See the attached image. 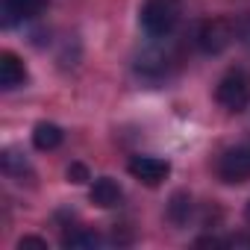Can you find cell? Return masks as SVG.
Instances as JSON below:
<instances>
[{"instance_id":"obj_4","label":"cell","mask_w":250,"mask_h":250,"mask_svg":"<svg viewBox=\"0 0 250 250\" xmlns=\"http://www.w3.org/2000/svg\"><path fill=\"white\" fill-rule=\"evenodd\" d=\"M232 39H235V30H232V24L229 21H224V18H215V21H206L203 27H200V33H197V44H200V50L203 53H224L229 44H232Z\"/></svg>"},{"instance_id":"obj_12","label":"cell","mask_w":250,"mask_h":250,"mask_svg":"<svg viewBox=\"0 0 250 250\" xmlns=\"http://www.w3.org/2000/svg\"><path fill=\"white\" fill-rule=\"evenodd\" d=\"M3 171H6L9 177H24V171H30V165H27V159L18 156L15 150H6V153H3Z\"/></svg>"},{"instance_id":"obj_3","label":"cell","mask_w":250,"mask_h":250,"mask_svg":"<svg viewBox=\"0 0 250 250\" xmlns=\"http://www.w3.org/2000/svg\"><path fill=\"white\" fill-rule=\"evenodd\" d=\"M218 177L229 186L247 183L250 180V145H238L229 147L221 159H218Z\"/></svg>"},{"instance_id":"obj_10","label":"cell","mask_w":250,"mask_h":250,"mask_svg":"<svg viewBox=\"0 0 250 250\" xmlns=\"http://www.w3.org/2000/svg\"><path fill=\"white\" fill-rule=\"evenodd\" d=\"M62 244L65 247H83V250H88V247H97L100 244V235L94 232V229H85V227H77V229H71V232H65L62 235Z\"/></svg>"},{"instance_id":"obj_16","label":"cell","mask_w":250,"mask_h":250,"mask_svg":"<svg viewBox=\"0 0 250 250\" xmlns=\"http://www.w3.org/2000/svg\"><path fill=\"white\" fill-rule=\"evenodd\" d=\"M247 221H250V203H247Z\"/></svg>"},{"instance_id":"obj_11","label":"cell","mask_w":250,"mask_h":250,"mask_svg":"<svg viewBox=\"0 0 250 250\" xmlns=\"http://www.w3.org/2000/svg\"><path fill=\"white\" fill-rule=\"evenodd\" d=\"M168 218L174 221V224H188V218H191V197L186 194V191H177L174 197H171V203H168Z\"/></svg>"},{"instance_id":"obj_2","label":"cell","mask_w":250,"mask_h":250,"mask_svg":"<svg viewBox=\"0 0 250 250\" xmlns=\"http://www.w3.org/2000/svg\"><path fill=\"white\" fill-rule=\"evenodd\" d=\"M215 97H218V103H221L227 112H241V109H247V103H250V74H247V71H229V74L218 83Z\"/></svg>"},{"instance_id":"obj_14","label":"cell","mask_w":250,"mask_h":250,"mask_svg":"<svg viewBox=\"0 0 250 250\" xmlns=\"http://www.w3.org/2000/svg\"><path fill=\"white\" fill-rule=\"evenodd\" d=\"M18 247L24 250V247H47V241H42V238H33V235H27V238H21L18 241Z\"/></svg>"},{"instance_id":"obj_7","label":"cell","mask_w":250,"mask_h":250,"mask_svg":"<svg viewBox=\"0 0 250 250\" xmlns=\"http://www.w3.org/2000/svg\"><path fill=\"white\" fill-rule=\"evenodd\" d=\"M24 83H27V68H24V62H21L15 53L3 50V53H0V88H3V91H12V88H18V85H24Z\"/></svg>"},{"instance_id":"obj_1","label":"cell","mask_w":250,"mask_h":250,"mask_svg":"<svg viewBox=\"0 0 250 250\" xmlns=\"http://www.w3.org/2000/svg\"><path fill=\"white\" fill-rule=\"evenodd\" d=\"M183 15L180 0H145L142 6V27L150 39H168Z\"/></svg>"},{"instance_id":"obj_9","label":"cell","mask_w":250,"mask_h":250,"mask_svg":"<svg viewBox=\"0 0 250 250\" xmlns=\"http://www.w3.org/2000/svg\"><path fill=\"white\" fill-rule=\"evenodd\" d=\"M62 139H65V133L56 127V124H50V121L36 124V130H33V145H36V150H56V147L62 145Z\"/></svg>"},{"instance_id":"obj_15","label":"cell","mask_w":250,"mask_h":250,"mask_svg":"<svg viewBox=\"0 0 250 250\" xmlns=\"http://www.w3.org/2000/svg\"><path fill=\"white\" fill-rule=\"evenodd\" d=\"M244 39H247V44H250V24H247V30H244Z\"/></svg>"},{"instance_id":"obj_6","label":"cell","mask_w":250,"mask_h":250,"mask_svg":"<svg viewBox=\"0 0 250 250\" xmlns=\"http://www.w3.org/2000/svg\"><path fill=\"white\" fill-rule=\"evenodd\" d=\"M130 174L139 180V183H145V186H159L168 174H171V165L165 162V159H159V156H133L130 159Z\"/></svg>"},{"instance_id":"obj_5","label":"cell","mask_w":250,"mask_h":250,"mask_svg":"<svg viewBox=\"0 0 250 250\" xmlns=\"http://www.w3.org/2000/svg\"><path fill=\"white\" fill-rule=\"evenodd\" d=\"M47 9V0H0V24L15 27L30 18H39Z\"/></svg>"},{"instance_id":"obj_13","label":"cell","mask_w":250,"mask_h":250,"mask_svg":"<svg viewBox=\"0 0 250 250\" xmlns=\"http://www.w3.org/2000/svg\"><path fill=\"white\" fill-rule=\"evenodd\" d=\"M68 180H71V183H85V180H88V171H85V165L74 162V165L68 168Z\"/></svg>"},{"instance_id":"obj_8","label":"cell","mask_w":250,"mask_h":250,"mask_svg":"<svg viewBox=\"0 0 250 250\" xmlns=\"http://www.w3.org/2000/svg\"><path fill=\"white\" fill-rule=\"evenodd\" d=\"M121 197H124V191H121V186H118L112 177H100V180H94V186H91V191H88V200H91L94 206H100V209H112V206H118Z\"/></svg>"}]
</instances>
